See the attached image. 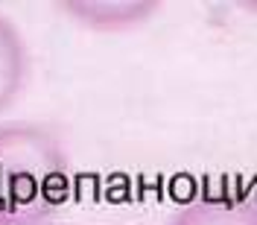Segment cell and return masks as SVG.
Returning a JSON list of instances; mask_svg holds the SVG:
<instances>
[{"mask_svg": "<svg viewBox=\"0 0 257 225\" xmlns=\"http://www.w3.org/2000/svg\"><path fill=\"white\" fill-rule=\"evenodd\" d=\"M59 12H64L82 30L117 35V32H132L149 24L161 12V3L155 0H64L59 3Z\"/></svg>", "mask_w": 257, "mask_h": 225, "instance_id": "3957f363", "label": "cell"}, {"mask_svg": "<svg viewBox=\"0 0 257 225\" xmlns=\"http://www.w3.org/2000/svg\"><path fill=\"white\" fill-rule=\"evenodd\" d=\"M73 173L44 123H0V225H44L70 202Z\"/></svg>", "mask_w": 257, "mask_h": 225, "instance_id": "6da1fadb", "label": "cell"}, {"mask_svg": "<svg viewBox=\"0 0 257 225\" xmlns=\"http://www.w3.org/2000/svg\"><path fill=\"white\" fill-rule=\"evenodd\" d=\"M30 79V47L12 24V18L0 12V114L18 102L24 85Z\"/></svg>", "mask_w": 257, "mask_h": 225, "instance_id": "277c9868", "label": "cell"}, {"mask_svg": "<svg viewBox=\"0 0 257 225\" xmlns=\"http://www.w3.org/2000/svg\"><path fill=\"white\" fill-rule=\"evenodd\" d=\"M167 225H257V196L240 184L219 181L190 196Z\"/></svg>", "mask_w": 257, "mask_h": 225, "instance_id": "7a4b0ae2", "label": "cell"}]
</instances>
